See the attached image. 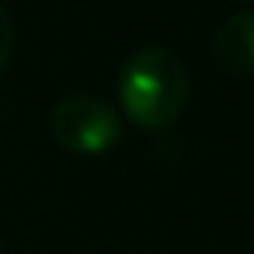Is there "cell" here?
Wrapping results in <instances>:
<instances>
[{
    "label": "cell",
    "mask_w": 254,
    "mask_h": 254,
    "mask_svg": "<svg viewBox=\"0 0 254 254\" xmlns=\"http://www.w3.org/2000/svg\"><path fill=\"white\" fill-rule=\"evenodd\" d=\"M49 126H53L56 143H63L73 153H105L122 136L119 112L108 101L94 98V94H66V98H60L53 105Z\"/></svg>",
    "instance_id": "obj_2"
},
{
    "label": "cell",
    "mask_w": 254,
    "mask_h": 254,
    "mask_svg": "<svg viewBox=\"0 0 254 254\" xmlns=\"http://www.w3.org/2000/svg\"><path fill=\"white\" fill-rule=\"evenodd\" d=\"M119 105L143 129H167L188 98V73L181 56L164 46L136 49L119 70Z\"/></svg>",
    "instance_id": "obj_1"
},
{
    "label": "cell",
    "mask_w": 254,
    "mask_h": 254,
    "mask_svg": "<svg viewBox=\"0 0 254 254\" xmlns=\"http://www.w3.org/2000/svg\"><path fill=\"white\" fill-rule=\"evenodd\" d=\"M11 46H14V25H11L7 7L0 4V66L11 60Z\"/></svg>",
    "instance_id": "obj_4"
},
{
    "label": "cell",
    "mask_w": 254,
    "mask_h": 254,
    "mask_svg": "<svg viewBox=\"0 0 254 254\" xmlns=\"http://www.w3.org/2000/svg\"><path fill=\"white\" fill-rule=\"evenodd\" d=\"M212 60L230 77H254V14H233L212 32Z\"/></svg>",
    "instance_id": "obj_3"
},
{
    "label": "cell",
    "mask_w": 254,
    "mask_h": 254,
    "mask_svg": "<svg viewBox=\"0 0 254 254\" xmlns=\"http://www.w3.org/2000/svg\"><path fill=\"white\" fill-rule=\"evenodd\" d=\"M0 254H4V244H0Z\"/></svg>",
    "instance_id": "obj_5"
}]
</instances>
